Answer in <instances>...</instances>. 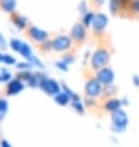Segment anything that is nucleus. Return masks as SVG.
<instances>
[{
	"label": "nucleus",
	"mask_w": 139,
	"mask_h": 147,
	"mask_svg": "<svg viewBox=\"0 0 139 147\" xmlns=\"http://www.w3.org/2000/svg\"><path fill=\"white\" fill-rule=\"evenodd\" d=\"M110 59H111V53H110L108 48L101 46L92 53L90 67L94 71H99V69L104 67H107V64L110 63Z\"/></svg>",
	"instance_id": "obj_1"
},
{
	"label": "nucleus",
	"mask_w": 139,
	"mask_h": 147,
	"mask_svg": "<svg viewBox=\"0 0 139 147\" xmlns=\"http://www.w3.org/2000/svg\"><path fill=\"white\" fill-rule=\"evenodd\" d=\"M69 36H70L73 43L76 45V46H80V45H83L88 38L86 27H85L81 22H76L75 25L72 27L70 35Z\"/></svg>",
	"instance_id": "obj_2"
},
{
	"label": "nucleus",
	"mask_w": 139,
	"mask_h": 147,
	"mask_svg": "<svg viewBox=\"0 0 139 147\" xmlns=\"http://www.w3.org/2000/svg\"><path fill=\"white\" fill-rule=\"evenodd\" d=\"M73 45L74 43H73L70 36L67 35H58L52 40V48L55 52H67L70 50Z\"/></svg>",
	"instance_id": "obj_3"
},
{
	"label": "nucleus",
	"mask_w": 139,
	"mask_h": 147,
	"mask_svg": "<svg viewBox=\"0 0 139 147\" xmlns=\"http://www.w3.org/2000/svg\"><path fill=\"white\" fill-rule=\"evenodd\" d=\"M26 36L28 38H30L31 41H33L35 43H42L44 42V41L48 40V32L42 30V28H39L37 26L35 25H28V27L26 28Z\"/></svg>",
	"instance_id": "obj_4"
},
{
	"label": "nucleus",
	"mask_w": 139,
	"mask_h": 147,
	"mask_svg": "<svg viewBox=\"0 0 139 147\" xmlns=\"http://www.w3.org/2000/svg\"><path fill=\"white\" fill-rule=\"evenodd\" d=\"M107 24H108V18L106 16V14L97 13L95 15V19H94V22L91 25V30L94 32V35L100 36L104 34V31L107 27Z\"/></svg>",
	"instance_id": "obj_5"
},
{
	"label": "nucleus",
	"mask_w": 139,
	"mask_h": 147,
	"mask_svg": "<svg viewBox=\"0 0 139 147\" xmlns=\"http://www.w3.org/2000/svg\"><path fill=\"white\" fill-rule=\"evenodd\" d=\"M96 79L104 85L112 84V82L114 79L113 71L111 68H108V67L101 68V69H99V71H96Z\"/></svg>",
	"instance_id": "obj_6"
},
{
	"label": "nucleus",
	"mask_w": 139,
	"mask_h": 147,
	"mask_svg": "<svg viewBox=\"0 0 139 147\" xmlns=\"http://www.w3.org/2000/svg\"><path fill=\"white\" fill-rule=\"evenodd\" d=\"M102 90V84L100 83L96 78L90 79L86 82V85H85V93L89 98H96L101 94Z\"/></svg>",
	"instance_id": "obj_7"
},
{
	"label": "nucleus",
	"mask_w": 139,
	"mask_h": 147,
	"mask_svg": "<svg viewBox=\"0 0 139 147\" xmlns=\"http://www.w3.org/2000/svg\"><path fill=\"white\" fill-rule=\"evenodd\" d=\"M38 85L47 94H49V95H53V94H58L59 93V85H58V83H57L55 80H53V79L41 78V80L38 82Z\"/></svg>",
	"instance_id": "obj_8"
},
{
	"label": "nucleus",
	"mask_w": 139,
	"mask_h": 147,
	"mask_svg": "<svg viewBox=\"0 0 139 147\" xmlns=\"http://www.w3.org/2000/svg\"><path fill=\"white\" fill-rule=\"evenodd\" d=\"M112 124L114 126H117V127L120 129H124L127 124H128V117H127L126 113L122 111V110H116V111H113V115H112Z\"/></svg>",
	"instance_id": "obj_9"
},
{
	"label": "nucleus",
	"mask_w": 139,
	"mask_h": 147,
	"mask_svg": "<svg viewBox=\"0 0 139 147\" xmlns=\"http://www.w3.org/2000/svg\"><path fill=\"white\" fill-rule=\"evenodd\" d=\"M10 20H11V22L14 24V26H16L19 30H26L28 27L27 18L21 15V14H19V13H16V11L13 14H10Z\"/></svg>",
	"instance_id": "obj_10"
},
{
	"label": "nucleus",
	"mask_w": 139,
	"mask_h": 147,
	"mask_svg": "<svg viewBox=\"0 0 139 147\" xmlns=\"http://www.w3.org/2000/svg\"><path fill=\"white\" fill-rule=\"evenodd\" d=\"M17 1L16 0H0V10L6 14H13L16 11Z\"/></svg>",
	"instance_id": "obj_11"
},
{
	"label": "nucleus",
	"mask_w": 139,
	"mask_h": 147,
	"mask_svg": "<svg viewBox=\"0 0 139 147\" xmlns=\"http://www.w3.org/2000/svg\"><path fill=\"white\" fill-rule=\"evenodd\" d=\"M23 88V84L21 80L19 79H15V80H11L9 85H7V93L10 95H14V94H17L19 92H21Z\"/></svg>",
	"instance_id": "obj_12"
},
{
	"label": "nucleus",
	"mask_w": 139,
	"mask_h": 147,
	"mask_svg": "<svg viewBox=\"0 0 139 147\" xmlns=\"http://www.w3.org/2000/svg\"><path fill=\"white\" fill-rule=\"evenodd\" d=\"M108 10L110 14L113 16L121 15L122 13V4L120 0H108Z\"/></svg>",
	"instance_id": "obj_13"
},
{
	"label": "nucleus",
	"mask_w": 139,
	"mask_h": 147,
	"mask_svg": "<svg viewBox=\"0 0 139 147\" xmlns=\"http://www.w3.org/2000/svg\"><path fill=\"white\" fill-rule=\"evenodd\" d=\"M95 13L94 11H88L85 15H83L81 16V24L85 26V27H91V25H92V22H94V19H95Z\"/></svg>",
	"instance_id": "obj_14"
},
{
	"label": "nucleus",
	"mask_w": 139,
	"mask_h": 147,
	"mask_svg": "<svg viewBox=\"0 0 139 147\" xmlns=\"http://www.w3.org/2000/svg\"><path fill=\"white\" fill-rule=\"evenodd\" d=\"M120 107H121V101L118 99H108L105 103V109L107 110V111H111V113L118 110Z\"/></svg>",
	"instance_id": "obj_15"
},
{
	"label": "nucleus",
	"mask_w": 139,
	"mask_h": 147,
	"mask_svg": "<svg viewBox=\"0 0 139 147\" xmlns=\"http://www.w3.org/2000/svg\"><path fill=\"white\" fill-rule=\"evenodd\" d=\"M128 16H138L139 18V0H130Z\"/></svg>",
	"instance_id": "obj_16"
},
{
	"label": "nucleus",
	"mask_w": 139,
	"mask_h": 147,
	"mask_svg": "<svg viewBox=\"0 0 139 147\" xmlns=\"http://www.w3.org/2000/svg\"><path fill=\"white\" fill-rule=\"evenodd\" d=\"M78 10H79L80 15L83 16L88 13V11H90V7H89V3L86 1V0H81V1L79 3V7H78Z\"/></svg>",
	"instance_id": "obj_17"
},
{
	"label": "nucleus",
	"mask_w": 139,
	"mask_h": 147,
	"mask_svg": "<svg viewBox=\"0 0 139 147\" xmlns=\"http://www.w3.org/2000/svg\"><path fill=\"white\" fill-rule=\"evenodd\" d=\"M38 48L42 52H49V51H53V48H52V41L51 40H47V41H44V42L42 43H39L38 45Z\"/></svg>",
	"instance_id": "obj_18"
},
{
	"label": "nucleus",
	"mask_w": 139,
	"mask_h": 147,
	"mask_svg": "<svg viewBox=\"0 0 139 147\" xmlns=\"http://www.w3.org/2000/svg\"><path fill=\"white\" fill-rule=\"evenodd\" d=\"M55 101L58 104L60 105H65L69 101V96L67 95V94H57V96H55Z\"/></svg>",
	"instance_id": "obj_19"
},
{
	"label": "nucleus",
	"mask_w": 139,
	"mask_h": 147,
	"mask_svg": "<svg viewBox=\"0 0 139 147\" xmlns=\"http://www.w3.org/2000/svg\"><path fill=\"white\" fill-rule=\"evenodd\" d=\"M106 3V0H90V5L95 9H100V7Z\"/></svg>",
	"instance_id": "obj_20"
},
{
	"label": "nucleus",
	"mask_w": 139,
	"mask_h": 147,
	"mask_svg": "<svg viewBox=\"0 0 139 147\" xmlns=\"http://www.w3.org/2000/svg\"><path fill=\"white\" fill-rule=\"evenodd\" d=\"M21 43H22V41H20V40H11L10 46H11V48H13L14 51L17 52L20 50V46H21Z\"/></svg>",
	"instance_id": "obj_21"
},
{
	"label": "nucleus",
	"mask_w": 139,
	"mask_h": 147,
	"mask_svg": "<svg viewBox=\"0 0 139 147\" xmlns=\"http://www.w3.org/2000/svg\"><path fill=\"white\" fill-rule=\"evenodd\" d=\"M3 61L5 63H7V64H14L15 63V58H14V57H11V56H9V55L4 56V59Z\"/></svg>",
	"instance_id": "obj_22"
},
{
	"label": "nucleus",
	"mask_w": 139,
	"mask_h": 147,
	"mask_svg": "<svg viewBox=\"0 0 139 147\" xmlns=\"http://www.w3.org/2000/svg\"><path fill=\"white\" fill-rule=\"evenodd\" d=\"M63 62H65L67 64L72 63V62H74V56H72V55H67V56H64V57H63Z\"/></svg>",
	"instance_id": "obj_23"
},
{
	"label": "nucleus",
	"mask_w": 139,
	"mask_h": 147,
	"mask_svg": "<svg viewBox=\"0 0 139 147\" xmlns=\"http://www.w3.org/2000/svg\"><path fill=\"white\" fill-rule=\"evenodd\" d=\"M57 67L62 68L63 71H68V64L65 62H63V61H62V62H57Z\"/></svg>",
	"instance_id": "obj_24"
},
{
	"label": "nucleus",
	"mask_w": 139,
	"mask_h": 147,
	"mask_svg": "<svg viewBox=\"0 0 139 147\" xmlns=\"http://www.w3.org/2000/svg\"><path fill=\"white\" fill-rule=\"evenodd\" d=\"M73 107H74L79 113H83V107H81V104H79V103H74V105H73Z\"/></svg>",
	"instance_id": "obj_25"
},
{
	"label": "nucleus",
	"mask_w": 139,
	"mask_h": 147,
	"mask_svg": "<svg viewBox=\"0 0 139 147\" xmlns=\"http://www.w3.org/2000/svg\"><path fill=\"white\" fill-rule=\"evenodd\" d=\"M133 82H134V84H136L137 87H139V77L138 76H134L133 77Z\"/></svg>",
	"instance_id": "obj_26"
},
{
	"label": "nucleus",
	"mask_w": 139,
	"mask_h": 147,
	"mask_svg": "<svg viewBox=\"0 0 139 147\" xmlns=\"http://www.w3.org/2000/svg\"><path fill=\"white\" fill-rule=\"evenodd\" d=\"M0 47H5V41H4L1 35H0Z\"/></svg>",
	"instance_id": "obj_27"
}]
</instances>
